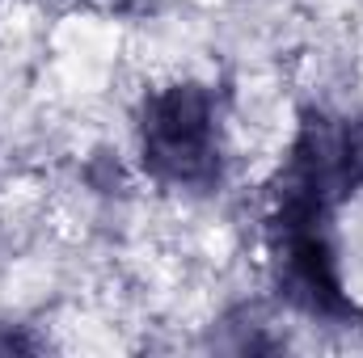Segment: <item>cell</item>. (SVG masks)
Instances as JSON below:
<instances>
[{"instance_id": "6da1fadb", "label": "cell", "mask_w": 363, "mask_h": 358, "mask_svg": "<svg viewBox=\"0 0 363 358\" xmlns=\"http://www.w3.org/2000/svg\"><path fill=\"white\" fill-rule=\"evenodd\" d=\"M144 161L165 181L216 178L220 139H216V110L199 85H174L157 93L144 110Z\"/></svg>"}]
</instances>
